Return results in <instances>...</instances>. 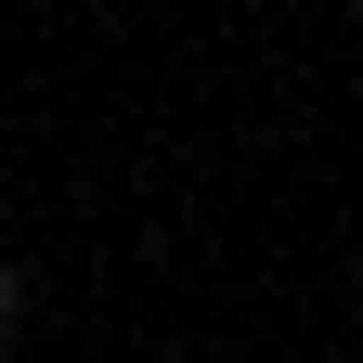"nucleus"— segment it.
I'll return each instance as SVG.
<instances>
[{"instance_id":"1","label":"nucleus","mask_w":363,"mask_h":363,"mask_svg":"<svg viewBox=\"0 0 363 363\" xmlns=\"http://www.w3.org/2000/svg\"><path fill=\"white\" fill-rule=\"evenodd\" d=\"M350 13H363V0H350Z\"/></svg>"}]
</instances>
